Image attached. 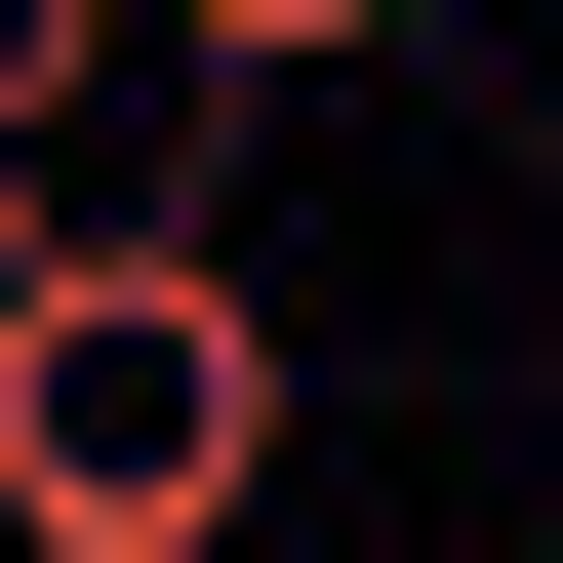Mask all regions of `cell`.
Returning a JSON list of instances; mask_svg holds the SVG:
<instances>
[{"label": "cell", "mask_w": 563, "mask_h": 563, "mask_svg": "<svg viewBox=\"0 0 563 563\" xmlns=\"http://www.w3.org/2000/svg\"><path fill=\"white\" fill-rule=\"evenodd\" d=\"M282 523V282L201 201L0 242V563H242Z\"/></svg>", "instance_id": "cell-1"}, {"label": "cell", "mask_w": 563, "mask_h": 563, "mask_svg": "<svg viewBox=\"0 0 563 563\" xmlns=\"http://www.w3.org/2000/svg\"><path fill=\"white\" fill-rule=\"evenodd\" d=\"M81 81H121V0H0V242H81Z\"/></svg>", "instance_id": "cell-2"}, {"label": "cell", "mask_w": 563, "mask_h": 563, "mask_svg": "<svg viewBox=\"0 0 563 563\" xmlns=\"http://www.w3.org/2000/svg\"><path fill=\"white\" fill-rule=\"evenodd\" d=\"M121 41H162V81H201V121H242V81H363L402 0H121Z\"/></svg>", "instance_id": "cell-3"}]
</instances>
